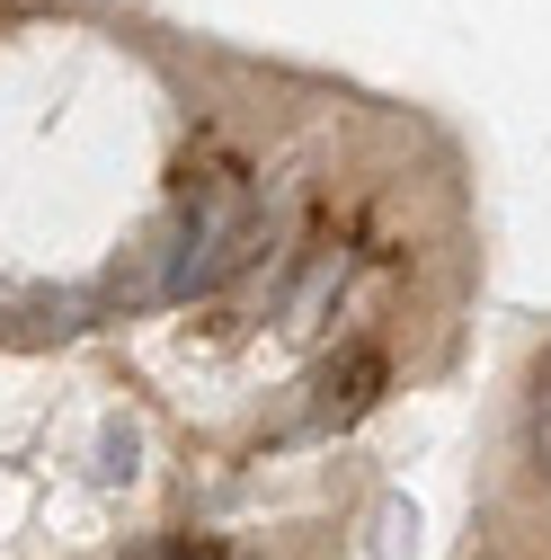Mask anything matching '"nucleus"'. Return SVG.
<instances>
[{"instance_id": "1", "label": "nucleus", "mask_w": 551, "mask_h": 560, "mask_svg": "<svg viewBox=\"0 0 551 560\" xmlns=\"http://www.w3.org/2000/svg\"><path fill=\"white\" fill-rule=\"evenodd\" d=\"M169 232H178V258H169V303L223 294L232 276L267 249V214L249 205V187H232V178L187 187V205L169 214Z\"/></svg>"}, {"instance_id": "4", "label": "nucleus", "mask_w": 551, "mask_h": 560, "mask_svg": "<svg viewBox=\"0 0 551 560\" xmlns=\"http://www.w3.org/2000/svg\"><path fill=\"white\" fill-rule=\"evenodd\" d=\"M338 276H348V249H320V258H312V276H303V294L285 303V320H294V329H303V320L329 303V285H338Z\"/></svg>"}, {"instance_id": "5", "label": "nucleus", "mask_w": 551, "mask_h": 560, "mask_svg": "<svg viewBox=\"0 0 551 560\" xmlns=\"http://www.w3.org/2000/svg\"><path fill=\"white\" fill-rule=\"evenodd\" d=\"M98 471H107V480L133 471V428H107V436H98Z\"/></svg>"}, {"instance_id": "3", "label": "nucleus", "mask_w": 551, "mask_h": 560, "mask_svg": "<svg viewBox=\"0 0 551 560\" xmlns=\"http://www.w3.org/2000/svg\"><path fill=\"white\" fill-rule=\"evenodd\" d=\"M169 258H178V232L152 223L116 267H107V303H169Z\"/></svg>"}, {"instance_id": "2", "label": "nucleus", "mask_w": 551, "mask_h": 560, "mask_svg": "<svg viewBox=\"0 0 551 560\" xmlns=\"http://www.w3.org/2000/svg\"><path fill=\"white\" fill-rule=\"evenodd\" d=\"M312 392H320V400L294 418V428H348V418H356V409L383 392V357H374V347H356V357H338V365H329Z\"/></svg>"}]
</instances>
